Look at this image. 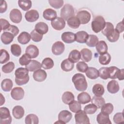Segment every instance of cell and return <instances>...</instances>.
Segmentation results:
<instances>
[{"instance_id":"1","label":"cell","mask_w":124,"mask_h":124,"mask_svg":"<svg viewBox=\"0 0 124 124\" xmlns=\"http://www.w3.org/2000/svg\"><path fill=\"white\" fill-rule=\"evenodd\" d=\"M29 71L26 68L19 67L17 68L15 72V82L18 85H23L27 84L30 79Z\"/></svg>"},{"instance_id":"2","label":"cell","mask_w":124,"mask_h":124,"mask_svg":"<svg viewBox=\"0 0 124 124\" xmlns=\"http://www.w3.org/2000/svg\"><path fill=\"white\" fill-rule=\"evenodd\" d=\"M72 80L75 88L78 91L83 92L87 89L88 84L84 75L77 73L73 76Z\"/></svg>"},{"instance_id":"3","label":"cell","mask_w":124,"mask_h":124,"mask_svg":"<svg viewBox=\"0 0 124 124\" xmlns=\"http://www.w3.org/2000/svg\"><path fill=\"white\" fill-rule=\"evenodd\" d=\"M106 25V21L102 16H96L93 20L91 23L92 30L95 33H98L104 29Z\"/></svg>"},{"instance_id":"4","label":"cell","mask_w":124,"mask_h":124,"mask_svg":"<svg viewBox=\"0 0 124 124\" xmlns=\"http://www.w3.org/2000/svg\"><path fill=\"white\" fill-rule=\"evenodd\" d=\"M12 120L9 109L6 107H1L0 108V124H10Z\"/></svg>"},{"instance_id":"5","label":"cell","mask_w":124,"mask_h":124,"mask_svg":"<svg viewBox=\"0 0 124 124\" xmlns=\"http://www.w3.org/2000/svg\"><path fill=\"white\" fill-rule=\"evenodd\" d=\"M75 15V10L73 7L69 4H65L61 10V17L65 20H67Z\"/></svg>"},{"instance_id":"6","label":"cell","mask_w":124,"mask_h":124,"mask_svg":"<svg viewBox=\"0 0 124 124\" xmlns=\"http://www.w3.org/2000/svg\"><path fill=\"white\" fill-rule=\"evenodd\" d=\"M75 119L76 124H88L90 123L89 118L84 110H80L76 113Z\"/></svg>"},{"instance_id":"7","label":"cell","mask_w":124,"mask_h":124,"mask_svg":"<svg viewBox=\"0 0 124 124\" xmlns=\"http://www.w3.org/2000/svg\"><path fill=\"white\" fill-rule=\"evenodd\" d=\"M72 117V114L71 112L67 110H63L60 112L58 115L59 121L55 122V123H58L60 124H66L68 123Z\"/></svg>"},{"instance_id":"8","label":"cell","mask_w":124,"mask_h":124,"mask_svg":"<svg viewBox=\"0 0 124 124\" xmlns=\"http://www.w3.org/2000/svg\"><path fill=\"white\" fill-rule=\"evenodd\" d=\"M76 16L78 19L80 24H86L88 23L91 18V14L86 10L78 11L77 14Z\"/></svg>"},{"instance_id":"9","label":"cell","mask_w":124,"mask_h":124,"mask_svg":"<svg viewBox=\"0 0 124 124\" xmlns=\"http://www.w3.org/2000/svg\"><path fill=\"white\" fill-rule=\"evenodd\" d=\"M24 91L20 87L14 88L11 92V96L13 99L16 100H20L22 99L24 97Z\"/></svg>"},{"instance_id":"10","label":"cell","mask_w":124,"mask_h":124,"mask_svg":"<svg viewBox=\"0 0 124 124\" xmlns=\"http://www.w3.org/2000/svg\"><path fill=\"white\" fill-rule=\"evenodd\" d=\"M65 46L61 41H57L55 42L51 48L52 53L55 55H60L64 51Z\"/></svg>"},{"instance_id":"11","label":"cell","mask_w":124,"mask_h":124,"mask_svg":"<svg viewBox=\"0 0 124 124\" xmlns=\"http://www.w3.org/2000/svg\"><path fill=\"white\" fill-rule=\"evenodd\" d=\"M9 17L10 20L15 23H19L22 20V14L20 11L17 9H13L10 13Z\"/></svg>"},{"instance_id":"12","label":"cell","mask_w":124,"mask_h":124,"mask_svg":"<svg viewBox=\"0 0 124 124\" xmlns=\"http://www.w3.org/2000/svg\"><path fill=\"white\" fill-rule=\"evenodd\" d=\"M51 25L54 29L57 31H61L65 27V22L62 17H57L55 19L51 21Z\"/></svg>"},{"instance_id":"13","label":"cell","mask_w":124,"mask_h":124,"mask_svg":"<svg viewBox=\"0 0 124 124\" xmlns=\"http://www.w3.org/2000/svg\"><path fill=\"white\" fill-rule=\"evenodd\" d=\"M39 17L38 12L36 10H31L27 11L25 15L26 20L30 22H33L38 20Z\"/></svg>"},{"instance_id":"14","label":"cell","mask_w":124,"mask_h":124,"mask_svg":"<svg viewBox=\"0 0 124 124\" xmlns=\"http://www.w3.org/2000/svg\"><path fill=\"white\" fill-rule=\"evenodd\" d=\"M33 79L38 82H42L44 81L46 77L47 74L46 72L43 69H40L35 71L32 75Z\"/></svg>"},{"instance_id":"15","label":"cell","mask_w":124,"mask_h":124,"mask_svg":"<svg viewBox=\"0 0 124 124\" xmlns=\"http://www.w3.org/2000/svg\"><path fill=\"white\" fill-rule=\"evenodd\" d=\"M25 52L31 59H32L35 58L38 56L39 51L36 46L34 45H30L26 47Z\"/></svg>"},{"instance_id":"16","label":"cell","mask_w":124,"mask_h":124,"mask_svg":"<svg viewBox=\"0 0 124 124\" xmlns=\"http://www.w3.org/2000/svg\"><path fill=\"white\" fill-rule=\"evenodd\" d=\"M61 39L65 43H72L76 41L75 33L70 31L64 32L61 35Z\"/></svg>"},{"instance_id":"17","label":"cell","mask_w":124,"mask_h":124,"mask_svg":"<svg viewBox=\"0 0 124 124\" xmlns=\"http://www.w3.org/2000/svg\"><path fill=\"white\" fill-rule=\"evenodd\" d=\"M80 59L84 62H89L93 56L92 52L87 48H84L82 49L80 52Z\"/></svg>"},{"instance_id":"18","label":"cell","mask_w":124,"mask_h":124,"mask_svg":"<svg viewBox=\"0 0 124 124\" xmlns=\"http://www.w3.org/2000/svg\"><path fill=\"white\" fill-rule=\"evenodd\" d=\"M43 16L45 19L52 21L57 17V15L56 11L51 8H48L44 11Z\"/></svg>"},{"instance_id":"19","label":"cell","mask_w":124,"mask_h":124,"mask_svg":"<svg viewBox=\"0 0 124 124\" xmlns=\"http://www.w3.org/2000/svg\"><path fill=\"white\" fill-rule=\"evenodd\" d=\"M120 89L118 82L115 80H111L107 84V90L110 93H116Z\"/></svg>"},{"instance_id":"20","label":"cell","mask_w":124,"mask_h":124,"mask_svg":"<svg viewBox=\"0 0 124 124\" xmlns=\"http://www.w3.org/2000/svg\"><path fill=\"white\" fill-rule=\"evenodd\" d=\"M25 110L21 106H16L12 110V114L16 119H21L24 115Z\"/></svg>"},{"instance_id":"21","label":"cell","mask_w":124,"mask_h":124,"mask_svg":"<svg viewBox=\"0 0 124 124\" xmlns=\"http://www.w3.org/2000/svg\"><path fill=\"white\" fill-rule=\"evenodd\" d=\"M34 30L39 33L43 35L48 32V26L44 22H39L35 25Z\"/></svg>"},{"instance_id":"22","label":"cell","mask_w":124,"mask_h":124,"mask_svg":"<svg viewBox=\"0 0 124 124\" xmlns=\"http://www.w3.org/2000/svg\"><path fill=\"white\" fill-rule=\"evenodd\" d=\"M18 42L22 44L25 45L28 43L31 39V35L28 32L26 31H23L21 32L17 37Z\"/></svg>"},{"instance_id":"23","label":"cell","mask_w":124,"mask_h":124,"mask_svg":"<svg viewBox=\"0 0 124 124\" xmlns=\"http://www.w3.org/2000/svg\"><path fill=\"white\" fill-rule=\"evenodd\" d=\"M95 48L98 54L102 55L107 52L108 47L106 43L103 40L98 41L95 46Z\"/></svg>"},{"instance_id":"24","label":"cell","mask_w":124,"mask_h":124,"mask_svg":"<svg viewBox=\"0 0 124 124\" xmlns=\"http://www.w3.org/2000/svg\"><path fill=\"white\" fill-rule=\"evenodd\" d=\"M26 68L30 72H34L36 70L41 69V64L36 60H31L30 62L25 66Z\"/></svg>"},{"instance_id":"25","label":"cell","mask_w":124,"mask_h":124,"mask_svg":"<svg viewBox=\"0 0 124 124\" xmlns=\"http://www.w3.org/2000/svg\"><path fill=\"white\" fill-rule=\"evenodd\" d=\"M97 122L99 124H111V122L109 118V115L100 112L96 117Z\"/></svg>"},{"instance_id":"26","label":"cell","mask_w":124,"mask_h":124,"mask_svg":"<svg viewBox=\"0 0 124 124\" xmlns=\"http://www.w3.org/2000/svg\"><path fill=\"white\" fill-rule=\"evenodd\" d=\"M15 36L10 32L4 31L1 35L0 39L1 42L5 45L10 44L14 40Z\"/></svg>"},{"instance_id":"27","label":"cell","mask_w":124,"mask_h":124,"mask_svg":"<svg viewBox=\"0 0 124 124\" xmlns=\"http://www.w3.org/2000/svg\"><path fill=\"white\" fill-rule=\"evenodd\" d=\"M61 69L65 72H69L73 70L74 67V63L72 62L68 59L62 61L61 63Z\"/></svg>"},{"instance_id":"28","label":"cell","mask_w":124,"mask_h":124,"mask_svg":"<svg viewBox=\"0 0 124 124\" xmlns=\"http://www.w3.org/2000/svg\"><path fill=\"white\" fill-rule=\"evenodd\" d=\"M78 101L81 104H85L91 101V96L86 92H81L79 93L77 97Z\"/></svg>"},{"instance_id":"29","label":"cell","mask_w":124,"mask_h":124,"mask_svg":"<svg viewBox=\"0 0 124 124\" xmlns=\"http://www.w3.org/2000/svg\"><path fill=\"white\" fill-rule=\"evenodd\" d=\"M76 41L79 43H85L89 34L85 31H79L75 33Z\"/></svg>"},{"instance_id":"30","label":"cell","mask_w":124,"mask_h":124,"mask_svg":"<svg viewBox=\"0 0 124 124\" xmlns=\"http://www.w3.org/2000/svg\"><path fill=\"white\" fill-rule=\"evenodd\" d=\"M86 76L92 79H95L99 77L98 70L96 68L93 67H89L85 72Z\"/></svg>"},{"instance_id":"31","label":"cell","mask_w":124,"mask_h":124,"mask_svg":"<svg viewBox=\"0 0 124 124\" xmlns=\"http://www.w3.org/2000/svg\"><path fill=\"white\" fill-rule=\"evenodd\" d=\"M62 99L64 104L69 105L75 100V96L72 92L66 91L64 92L62 95Z\"/></svg>"},{"instance_id":"32","label":"cell","mask_w":124,"mask_h":124,"mask_svg":"<svg viewBox=\"0 0 124 124\" xmlns=\"http://www.w3.org/2000/svg\"><path fill=\"white\" fill-rule=\"evenodd\" d=\"M68 59L74 63L78 62L80 59V52L77 49L72 50L70 52Z\"/></svg>"},{"instance_id":"33","label":"cell","mask_w":124,"mask_h":124,"mask_svg":"<svg viewBox=\"0 0 124 124\" xmlns=\"http://www.w3.org/2000/svg\"><path fill=\"white\" fill-rule=\"evenodd\" d=\"M13 86V81L9 78L4 79L1 82V89L4 92L10 91L12 89Z\"/></svg>"},{"instance_id":"34","label":"cell","mask_w":124,"mask_h":124,"mask_svg":"<svg viewBox=\"0 0 124 124\" xmlns=\"http://www.w3.org/2000/svg\"><path fill=\"white\" fill-rule=\"evenodd\" d=\"M67 23L69 27L73 29H77L80 25V23L76 16H73L68 18L67 20Z\"/></svg>"},{"instance_id":"35","label":"cell","mask_w":124,"mask_h":124,"mask_svg":"<svg viewBox=\"0 0 124 124\" xmlns=\"http://www.w3.org/2000/svg\"><path fill=\"white\" fill-rule=\"evenodd\" d=\"M92 103L95 105L97 108H100L105 104V100L103 97L101 96H93L91 99Z\"/></svg>"},{"instance_id":"36","label":"cell","mask_w":124,"mask_h":124,"mask_svg":"<svg viewBox=\"0 0 124 124\" xmlns=\"http://www.w3.org/2000/svg\"><path fill=\"white\" fill-rule=\"evenodd\" d=\"M93 93L96 96H102L105 92V89L102 85L97 83L93 85L92 89Z\"/></svg>"},{"instance_id":"37","label":"cell","mask_w":124,"mask_h":124,"mask_svg":"<svg viewBox=\"0 0 124 124\" xmlns=\"http://www.w3.org/2000/svg\"><path fill=\"white\" fill-rule=\"evenodd\" d=\"M19 7L23 11L29 10L32 6V2L30 0H19L18 1Z\"/></svg>"},{"instance_id":"38","label":"cell","mask_w":124,"mask_h":124,"mask_svg":"<svg viewBox=\"0 0 124 124\" xmlns=\"http://www.w3.org/2000/svg\"><path fill=\"white\" fill-rule=\"evenodd\" d=\"M113 25L109 22H106V25L104 29L102 30V34L105 36L107 37L109 36L114 31Z\"/></svg>"},{"instance_id":"39","label":"cell","mask_w":124,"mask_h":124,"mask_svg":"<svg viewBox=\"0 0 124 124\" xmlns=\"http://www.w3.org/2000/svg\"><path fill=\"white\" fill-rule=\"evenodd\" d=\"M98 42V38L97 36L93 34H90L85 42L86 44L89 47H94Z\"/></svg>"},{"instance_id":"40","label":"cell","mask_w":124,"mask_h":124,"mask_svg":"<svg viewBox=\"0 0 124 124\" xmlns=\"http://www.w3.org/2000/svg\"><path fill=\"white\" fill-rule=\"evenodd\" d=\"M25 122L26 124H38L39 119L36 115L29 114L25 117Z\"/></svg>"},{"instance_id":"41","label":"cell","mask_w":124,"mask_h":124,"mask_svg":"<svg viewBox=\"0 0 124 124\" xmlns=\"http://www.w3.org/2000/svg\"><path fill=\"white\" fill-rule=\"evenodd\" d=\"M111 61V56L108 53L100 55L99 57V62L102 65H107Z\"/></svg>"},{"instance_id":"42","label":"cell","mask_w":124,"mask_h":124,"mask_svg":"<svg viewBox=\"0 0 124 124\" xmlns=\"http://www.w3.org/2000/svg\"><path fill=\"white\" fill-rule=\"evenodd\" d=\"M41 66L44 69H51L54 66V62L50 58H46L42 61Z\"/></svg>"},{"instance_id":"43","label":"cell","mask_w":124,"mask_h":124,"mask_svg":"<svg viewBox=\"0 0 124 124\" xmlns=\"http://www.w3.org/2000/svg\"><path fill=\"white\" fill-rule=\"evenodd\" d=\"M69 108L72 112L77 113L81 110V106L78 101L74 100L69 104Z\"/></svg>"},{"instance_id":"44","label":"cell","mask_w":124,"mask_h":124,"mask_svg":"<svg viewBox=\"0 0 124 124\" xmlns=\"http://www.w3.org/2000/svg\"><path fill=\"white\" fill-rule=\"evenodd\" d=\"M113 106L110 103H105L102 107L101 109V112L108 115L110 114L113 110Z\"/></svg>"},{"instance_id":"45","label":"cell","mask_w":124,"mask_h":124,"mask_svg":"<svg viewBox=\"0 0 124 124\" xmlns=\"http://www.w3.org/2000/svg\"><path fill=\"white\" fill-rule=\"evenodd\" d=\"M10 60V55L8 52L4 49H0V63L3 64L7 62Z\"/></svg>"},{"instance_id":"46","label":"cell","mask_w":124,"mask_h":124,"mask_svg":"<svg viewBox=\"0 0 124 124\" xmlns=\"http://www.w3.org/2000/svg\"><path fill=\"white\" fill-rule=\"evenodd\" d=\"M99 76L103 79L106 80L109 78V72L108 67H102L98 70Z\"/></svg>"},{"instance_id":"47","label":"cell","mask_w":124,"mask_h":124,"mask_svg":"<svg viewBox=\"0 0 124 124\" xmlns=\"http://www.w3.org/2000/svg\"><path fill=\"white\" fill-rule=\"evenodd\" d=\"M11 52L14 56L18 57L21 54V48L18 44H14L11 46Z\"/></svg>"},{"instance_id":"48","label":"cell","mask_w":124,"mask_h":124,"mask_svg":"<svg viewBox=\"0 0 124 124\" xmlns=\"http://www.w3.org/2000/svg\"><path fill=\"white\" fill-rule=\"evenodd\" d=\"M97 107L93 104H89L85 106L84 108V112L88 114H94L97 110Z\"/></svg>"},{"instance_id":"49","label":"cell","mask_w":124,"mask_h":124,"mask_svg":"<svg viewBox=\"0 0 124 124\" xmlns=\"http://www.w3.org/2000/svg\"><path fill=\"white\" fill-rule=\"evenodd\" d=\"M120 70V69L115 66H110L108 67L109 78L111 79L117 78Z\"/></svg>"},{"instance_id":"50","label":"cell","mask_w":124,"mask_h":124,"mask_svg":"<svg viewBox=\"0 0 124 124\" xmlns=\"http://www.w3.org/2000/svg\"><path fill=\"white\" fill-rule=\"evenodd\" d=\"M15 68V64L12 62H10L2 66V71L5 73L12 72Z\"/></svg>"},{"instance_id":"51","label":"cell","mask_w":124,"mask_h":124,"mask_svg":"<svg viewBox=\"0 0 124 124\" xmlns=\"http://www.w3.org/2000/svg\"><path fill=\"white\" fill-rule=\"evenodd\" d=\"M30 35L31 40L35 42H39L41 41L43 37V34L39 33V32L36 31L34 29L31 31Z\"/></svg>"},{"instance_id":"52","label":"cell","mask_w":124,"mask_h":124,"mask_svg":"<svg viewBox=\"0 0 124 124\" xmlns=\"http://www.w3.org/2000/svg\"><path fill=\"white\" fill-rule=\"evenodd\" d=\"M119 37H120V33L116 29H114L113 32L109 36H107V39L109 42L113 43L118 41Z\"/></svg>"},{"instance_id":"53","label":"cell","mask_w":124,"mask_h":124,"mask_svg":"<svg viewBox=\"0 0 124 124\" xmlns=\"http://www.w3.org/2000/svg\"><path fill=\"white\" fill-rule=\"evenodd\" d=\"M49 5L55 9H59L62 7L63 4V0H49Z\"/></svg>"},{"instance_id":"54","label":"cell","mask_w":124,"mask_h":124,"mask_svg":"<svg viewBox=\"0 0 124 124\" xmlns=\"http://www.w3.org/2000/svg\"><path fill=\"white\" fill-rule=\"evenodd\" d=\"M88 68V64L83 61L79 62L76 64V68L77 70L81 73H85Z\"/></svg>"},{"instance_id":"55","label":"cell","mask_w":124,"mask_h":124,"mask_svg":"<svg viewBox=\"0 0 124 124\" xmlns=\"http://www.w3.org/2000/svg\"><path fill=\"white\" fill-rule=\"evenodd\" d=\"M31 61V58L26 53L24 54L19 59V62L21 65H27Z\"/></svg>"},{"instance_id":"56","label":"cell","mask_w":124,"mask_h":124,"mask_svg":"<svg viewBox=\"0 0 124 124\" xmlns=\"http://www.w3.org/2000/svg\"><path fill=\"white\" fill-rule=\"evenodd\" d=\"M113 120L114 122L116 124L124 123V118L123 112L116 113L113 116Z\"/></svg>"},{"instance_id":"57","label":"cell","mask_w":124,"mask_h":124,"mask_svg":"<svg viewBox=\"0 0 124 124\" xmlns=\"http://www.w3.org/2000/svg\"><path fill=\"white\" fill-rule=\"evenodd\" d=\"M0 27H1V29L0 31H5L6 30H7L10 26L11 25L9 23V22L6 20L5 19H3V18H0Z\"/></svg>"},{"instance_id":"58","label":"cell","mask_w":124,"mask_h":124,"mask_svg":"<svg viewBox=\"0 0 124 124\" xmlns=\"http://www.w3.org/2000/svg\"><path fill=\"white\" fill-rule=\"evenodd\" d=\"M7 31V32H10L15 37L18 34L19 29L15 25H11L10 26L9 28L7 30H6V31Z\"/></svg>"},{"instance_id":"59","label":"cell","mask_w":124,"mask_h":124,"mask_svg":"<svg viewBox=\"0 0 124 124\" xmlns=\"http://www.w3.org/2000/svg\"><path fill=\"white\" fill-rule=\"evenodd\" d=\"M7 8V4L5 0H0V13H4Z\"/></svg>"},{"instance_id":"60","label":"cell","mask_w":124,"mask_h":124,"mask_svg":"<svg viewBox=\"0 0 124 124\" xmlns=\"http://www.w3.org/2000/svg\"><path fill=\"white\" fill-rule=\"evenodd\" d=\"M115 29L118 31V32L122 33L124 31V23H123V21H122L120 22H119L116 27Z\"/></svg>"},{"instance_id":"61","label":"cell","mask_w":124,"mask_h":124,"mask_svg":"<svg viewBox=\"0 0 124 124\" xmlns=\"http://www.w3.org/2000/svg\"><path fill=\"white\" fill-rule=\"evenodd\" d=\"M117 78L119 80H122L124 79V69H120L117 76Z\"/></svg>"},{"instance_id":"62","label":"cell","mask_w":124,"mask_h":124,"mask_svg":"<svg viewBox=\"0 0 124 124\" xmlns=\"http://www.w3.org/2000/svg\"><path fill=\"white\" fill-rule=\"evenodd\" d=\"M0 95H1V102H0V105L2 106V104L5 103V98H4V97L3 98V96H2V94L1 93H0Z\"/></svg>"}]
</instances>
